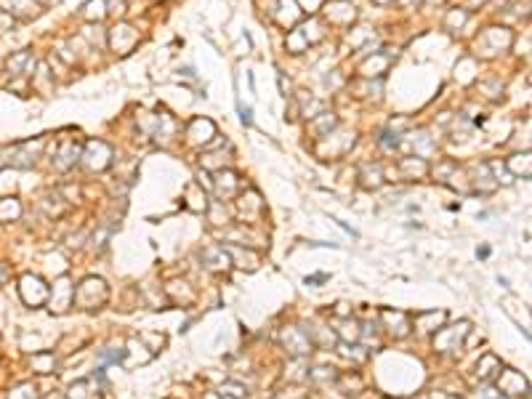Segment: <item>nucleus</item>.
Instances as JSON below:
<instances>
[{
	"label": "nucleus",
	"instance_id": "obj_2",
	"mask_svg": "<svg viewBox=\"0 0 532 399\" xmlns=\"http://www.w3.org/2000/svg\"><path fill=\"white\" fill-rule=\"evenodd\" d=\"M6 3V14H19V17H35L37 8H35V0H3Z\"/></svg>",
	"mask_w": 532,
	"mask_h": 399
},
{
	"label": "nucleus",
	"instance_id": "obj_1",
	"mask_svg": "<svg viewBox=\"0 0 532 399\" xmlns=\"http://www.w3.org/2000/svg\"><path fill=\"white\" fill-rule=\"evenodd\" d=\"M21 298L27 301V304H40V301H46V295H48V290H46V285L40 282L37 277H33V275H27V277H21Z\"/></svg>",
	"mask_w": 532,
	"mask_h": 399
},
{
	"label": "nucleus",
	"instance_id": "obj_3",
	"mask_svg": "<svg viewBox=\"0 0 532 399\" xmlns=\"http://www.w3.org/2000/svg\"><path fill=\"white\" fill-rule=\"evenodd\" d=\"M24 64H27V67L33 64V56H30L27 51H21V53H17V56H11V59H8V75H21V72H24V70H21Z\"/></svg>",
	"mask_w": 532,
	"mask_h": 399
},
{
	"label": "nucleus",
	"instance_id": "obj_4",
	"mask_svg": "<svg viewBox=\"0 0 532 399\" xmlns=\"http://www.w3.org/2000/svg\"><path fill=\"white\" fill-rule=\"evenodd\" d=\"M3 213H11V216H17V213H19V203H17V200H6V203L0 205V216H3Z\"/></svg>",
	"mask_w": 532,
	"mask_h": 399
}]
</instances>
